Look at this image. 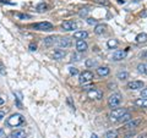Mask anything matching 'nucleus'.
<instances>
[{"instance_id":"b1692460","label":"nucleus","mask_w":147,"mask_h":138,"mask_svg":"<svg viewBox=\"0 0 147 138\" xmlns=\"http://www.w3.org/2000/svg\"><path fill=\"white\" fill-rule=\"evenodd\" d=\"M85 66L87 68H91V67H93V66H97V61H96L94 59H86Z\"/></svg>"},{"instance_id":"c03bdc74","label":"nucleus","mask_w":147,"mask_h":138,"mask_svg":"<svg viewBox=\"0 0 147 138\" xmlns=\"http://www.w3.org/2000/svg\"><path fill=\"white\" fill-rule=\"evenodd\" d=\"M137 138H146V135H140V136L137 137Z\"/></svg>"},{"instance_id":"473e14b6","label":"nucleus","mask_w":147,"mask_h":138,"mask_svg":"<svg viewBox=\"0 0 147 138\" xmlns=\"http://www.w3.org/2000/svg\"><path fill=\"white\" fill-rule=\"evenodd\" d=\"M86 22L88 25H97V20H96V18H92V17H88L86 20Z\"/></svg>"},{"instance_id":"58836bf2","label":"nucleus","mask_w":147,"mask_h":138,"mask_svg":"<svg viewBox=\"0 0 147 138\" xmlns=\"http://www.w3.org/2000/svg\"><path fill=\"white\" fill-rule=\"evenodd\" d=\"M4 117H5V113H4V111H0V121H1Z\"/></svg>"},{"instance_id":"cd10ccee","label":"nucleus","mask_w":147,"mask_h":138,"mask_svg":"<svg viewBox=\"0 0 147 138\" xmlns=\"http://www.w3.org/2000/svg\"><path fill=\"white\" fill-rule=\"evenodd\" d=\"M15 16L20 20H30V18H32V16L27 15V13H15Z\"/></svg>"},{"instance_id":"9d476101","label":"nucleus","mask_w":147,"mask_h":138,"mask_svg":"<svg viewBox=\"0 0 147 138\" xmlns=\"http://www.w3.org/2000/svg\"><path fill=\"white\" fill-rule=\"evenodd\" d=\"M76 49L79 53H85L87 49H88V45H87L85 39H77L76 40Z\"/></svg>"},{"instance_id":"7c9ffc66","label":"nucleus","mask_w":147,"mask_h":138,"mask_svg":"<svg viewBox=\"0 0 147 138\" xmlns=\"http://www.w3.org/2000/svg\"><path fill=\"white\" fill-rule=\"evenodd\" d=\"M66 103L69 104V107H70V108L74 110V111H75V104L72 103V99L70 98V96H69V98H66Z\"/></svg>"},{"instance_id":"393cba45","label":"nucleus","mask_w":147,"mask_h":138,"mask_svg":"<svg viewBox=\"0 0 147 138\" xmlns=\"http://www.w3.org/2000/svg\"><path fill=\"white\" fill-rule=\"evenodd\" d=\"M107 45L109 49H115L119 45V42H118V39H109L107 42Z\"/></svg>"},{"instance_id":"6ab92c4d","label":"nucleus","mask_w":147,"mask_h":138,"mask_svg":"<svg viewBox=\"0 0 147 138\" xmlns=\"http://www.w3.org/2000/svg\"><path fill=\"white\" fill-rule=\"evenodd\" d=\"M135 105L139 108H147V98H137L135 100Z\"/></svg>"},{"instance_id":"c756f323","label":"nucleus","mask_w":147,"mask_h":138,"mask_svg":"<svg viewBox=\"0 0 147 138\" xmlns=\"http://www.w3.org/2000/svg\"><path fill=\"white\" fill-rule=\"evenodd\" d=\"M0 75L5 76L6 75V70H5V65L3 64V61L0 60Z\"/></svg>"},{"instance_id":"f8f14e48","label":"nucleus","mask_w":147,"mask_h":138,"mask_svg":"<svg viewBox=\"0 0 147 138\" xmlns=\"http://www.w3.org/2000/svg\"><path fill=\"white\" fill-rule=\"evenodd\" d=\"M126 56V50H117L113 54V61H120Z\"/></svg>"},{"instance_id":"2f4dec72","label":"nucleus","mask_w":147,"mask_h":138,"mask_svg":"<svg viewBox=\"0 0 147 138\" xmlns=\"http://www.w3.org/2000/svg\"><path fill=\"white\" fill-rule=\"evenodd\" d=\"M69 72H70V75H72V76H75V75H77L79 73V71H77V68L76 67H69Z\"/></svg>"},{"instance_id":"f257e3e1","label":"nucleus","mask_w":147,"mask_h":138,"mask_svg":"<svg viewBox=\"0 0 147 138\" xmlns=\"http://www.w3.org/2000/svg\"><path fill=\"white\" fill-rule=\"evenodd\" d=\"M25 122V117L21 114H12L10 117L6 120V126L7 127H17Z\"/></svg>"},{"instance_id":"79ce46f5","label":"nucleus","mask_w":147,"mask_h":138,"mask_svg":"<svg viewBox=\"0 0 147 138\" xmlns=\"http://www.w3.org/2000/svg\"><path fill=\"white\" fill-rule=\"evenodd\" d=\"M4 103H5V99H4L3 96H0V105H3Z\"/></svg>"},{"instance_id":"f03ea898","label":"nucleus","mask_w":147,"mask_h":138,"mask_svg":"<svg viewBox=\"0 0 147 138\" xmlns=\"http://www.w3.org/2000/svg\"><path fill=\"white\" fill-rule=\"evenodd\" d=\"M123 96L120 93H113L112 95L108 98V107L112 109H117L121 103Z\"/></svg>"},{"instance_id":"6e6552de","label":"nucleus","mask_w":147,"mask_h":138,"mask_svg":"<svg viewBox=\"0 0 147 138\" xmlns=\"http://www.w3.org/2000/svg\"><path fill=\"white\" fill-rule=\"evenodd\" d=\"M144 82L142 81H131V82H129V83L126 84L127 87V89H130V90H137V89H141V88H144Z\"/></svg>"},{"instance_id":"c85d7f7f","label":"nucleus","mask_w":147,"mask_h":138,"mask_svg":"<svg viewBox=\"0 0 147 138\" xmlns=\"http://www.w3.org/2000/svg\"><path fill=\"white\" fill-rule=\"evenodd\" d=\"M88 12H90L88 9L84 7V9H81V10L79 11V16H80V17H86L87 15H88Z\"/></svg>"},{"instance_id":"ea45409f","label":"nucleus","mask_w":147,"mask_h":138,"mask_svg":"<svg viewBox=\"0 0 147 138\" xmlns=\"http://www.w3.org/2000/svg\"><path fill=\"white\" fill-rule=\"evenodd\" d=\"M134 136H135V133H134V132H131V133H127L125 138H131V137H134Z\"/></svg>"},{"instance_id":"0eeeda50","label":"nucleus","mask_w":147,"mask_h":138,"mask_svg":"<svg viewBox=\"0 0 147 138\" xmlns=\"http://www.w3.org/2000/svg\"><path fill=\"white\" fill-rule=\"evenodd\" d=\"M61 28L64 31H74V29H77V23L75 21H71V20H66L61 23Z\"/></svg>"},{"instance_id":"c9c22d12","label":"nucleus","mask_w":147,"mask_h":138,"mask_svg":"<svg viewBox=\"0 0 147 138\" xmlns=\"http://www.w3.org/2000/svg\"><path fill=\"white\" fill-rule=\"evenodd\" d=\"M141 96H144V98H147V88H145V89L141 90Z\"/></svg>"},{"instance_id":"dca6fc26","label":"nucleus","mask_w":147,"mask_h":138,"mask_svg":"<svg viewBox=\"0 0 147 138\" xmlns=\"http://www.w3.org/2000/svg\"><path fill=\"white\" fill-rule=\"evenodd\" d=\"M26 132L24 130H16V131H13L11 132V135L9 138H26Z\"/></svg>"},{"instance_id":"ddd939ff","label":"nucleus","mask_w":147,"mask_h":138,"mask_svg":"<svg viewBox=\"0 0 147 138\" xmlns=\"http://www.w3.org/2000/svg\"><path fill=\"white\" fill-rule=\"evenodd\" d=\"M57 39H58V37L49 36V37H47V38L43 39V45L44 47H52V45H54L55 43H57Z\"/></svg>"},{"instance_id":"a211bd4d","label":"nucleus","mask_w":147,"mask_h":138,"mask_svg":"<svg viewBox=\"0 0 147 138\" xmlns=\"http://www.w3.org/2000/svg\"><path fill=\"white\" fill-rule=\"evenodd\" d=\"M105 25H103V23H97L96 25V27H94V33L96 34H98V36H100V34H103L104 32H105Z\"/></svg>"},{"instance_id":"4be33fe9","label":"nucleus","mask_w":147,"mask_h":138,"mask_svg":"<svg viewBox=\"0 0 147 138\" xmlns=\"http://www.w3.org/2000/svg\"><path fill=\"white\" fill-rule=\"evenodd\" d=\"M137 71L142 73V75H147V64H144V62L139 64L137 65Z\"/></svg>"},{"instance_id":"f3484780","label":"nucleus","mask_w":147,"mask_h":138,"mask_svg":"<svg viewBox=\"0 0 147 138\" xmlns=\"http://www.w3.org/2000/svg\"><path fill=\"white\" fill-rule=\"evenodd\" d=\"M88 37V33L86 31H76L74 33V38L75 39H86Z\"/></svg>"},{"instance_id":"f704fd0d","label":"nucleus","mask_w":147,"mask_h":138,"mask_svg":"<svg viewBox=\"0 0 147 138\" xmlns=\"http://www.w3.org/2000/svg\"><path fill=\"white\" fill-rule=\"evenodd\" d=\"M28 48H30V50H31V52H36V50H37V45H36L34 43H31Z\"/></svg>"},{"instance_id":"39448f33","label":"nucleus","mask_w":147,"mask_h":138,"mask_svg":"<svg viewBox=\"0 0 147 138\" xmlns=\"http://www.w3.org/2000/svg\"><path fill=\"white\" fill-rule=\"evenodd\" d=\"M125 113H126V109L125 108L113 109L112 114H110V120H112V121H119V119H120Z\"/></svg>"},{"instance_id":"a19ab883","label":"nucleus","mask_w":147,"mask_h":138,"mask_svg":"<svg viewBox=\"0 0 147 138\" xmlns=\"http://www.w3.org/2000/svg\"><path fill=\"white\" fill-rule=\"evenodd\" d=\"M72 60H75V61H79V60H80V58L77 56V55H72Z\"/></svg>"},{"instance_id":"4c0bfd02","label":"nucleus","mask_w":147,"mask_h":138,"mask_svg":"<svg viewBox=\"0 0 147 138\" xmlns=\"http://www.w3.org/2000/svg\"><path fill=\"white\" fill-rule=\"evenodd\" d=\"M140 16H141V17H147V10H145V11H142V12L140 13Z\"/></svg>"},{"instance_id":"37998d69","label":"nucleus","mask_w":147,"mask_h":138,"mask_svg":"<svg viewBox=\"0 0 147 138\" xmlns=\"http://www.w3.org/2000/svg\"><path fill=\"white\" fill-rule=\"evenodd\" d=\"M118 4H125V0H118Z\"/></svg>"},{"instance_id":"a878e982","label":"nucleus","mask_w":147,"mask_h":138,"mask_svg":"<svg viewBox=\"0 0 147 138\" xmlns=\"http://www.w3.org/2000/svg\"><path fill=\"white\" fill-rule=\"evenodd\" d=\"M117 77H118L120 81H125V80H127V78H129V73H127L126 71H120V72H118Z\"/></svg>"},{"instance_id":"7ed1b4c3","label":"nucleus","mask_w":147,"mask_h":138,"mask_svg":"<svg viewBox=\"0 0 147 138\" xmlns=\"http://www.w3.org/2000/svg\"><path fill=\"white\" fill-rule=\"evenodd\" d=\"M32 27L36 31H43V32H49L53 29V25L50 22H38V23H34Z\"/></svg>"},{"instance_id":"423d86ee","label":"nucleus","mask_w":147,"mask_h":138,"mask_svg":"<svg viewBox=\"0 0 147 138\" xmlns=\"http://www.w3.org/2000/svg\"><path fill=\"white\" fill-rule=\"evenodd\" d=\"M87 95L88 98L91 99H96V100H100L103 98V92L100 89H97V88H93V89H90L87 92Z\"/></svg>"},{"instance_id":"bb28decb","label":"nucleus","mask_w":147,"mask_h":138,"mask_svg":"<svg viewBox=\"0 0 147 138\" xmlns=\"http://www.w3.org/2000/svg\"><path fill=\"white\" fill-rule=\"evenodd\" d=\"M118 137V132L117 131H108L107 133H105V136L104 138H117Z\"/></svg>"},{"instance_id":"1a4fd4ad","label":"nucleus","mask_w":147,"mask_h":138,"mask_svg":"<svg viewBox=\"0 0 147 138\" xmlns=\"http://www.w3.org/2000/svg\"><path fill=\"white\" fill-rule=\"evenodd\" d=\"M58 45L59 48H69L71 45V39L67 38V37H64V38H58L57 39V43H55Z\"/></svg>"},{"instance_id":"4468645a","label":"nucleus","mask_w":147,"mask_h":138,"mask_svg":"<svg viewBox=\"0 0 147 138\" xmlns=\"http://www.w3.org/2000/svg\"><path fill=\"white\" fill-rule=\"evenodd\" d=\"M65 55H66L65 50L57 49V50L54 52V54H53V59H54V60H61V59L65 58Z\"/></svg>"},{"instance_id":"412c9836","label":"nucleus","mask_w":147,"mask_h":138,"mask_svg":"<svg viewBox=\"0 0 147 138\" xmlns=\"http://www.w3.org/2000/svg\"><path fill=\"white\" fill-rule=\"evenodd\" d=\"M131 119H132V115L130 114V113H125V114H124L123 115V116L120 117V119H119V121H120V122H123V123H126L127 121H130L131 120Z\"/></svg>"},{"instance_id":"2eb2a0df","label":"nucleus","mask_w":147,"mask_h":138,"mask_svg":"<svg viewBox=\"0 0 147 138\" xmlns=\"http://www.w3.org/2000/svg\"><path fill=\"white\" fill-rule=\"evenodd\" d=\"M109 73H110V70L107 66H100L97 68V75L99 77H105V76H108Z\"/></svg>"},{"instance_id":"aec40b11","label":"nucleus","mask_w":147,"mask_h":138,"mask_svg":"<svg viewBox=\"0 0 147 138\" xmlns=\"http://www.w3.org/2000/svg\"><path fill=\"white\" fill-rule=\"evenodd\" d=\"M135 40L137 43H146L147 42V33H139L136 36Z\"/></svg>"},{"instance_id":"49530a36","label":"nucleus","mask_w":147,"mask_h":138,"mask_svg":"<svg viewBox=\"0 0 147 138\" xmlns=\"http://www.w3.org/2000/svg\"><path fill=\"white\" fill-rule=\"evenodd\" d=\"M132 1H135V3H139V1H141V0H132Z\"/></svg>"},{"instance_id":"e433bc0d","label":"nucleus","mask_w":147,"mask_h":138,"mask_svg":"<svg viewBox=\"0 0 147 138\" xmlns=\"http://www.w3.org/2000/svg\"><path fill=\"white\" fill-rule=\"evenodd\" d=\"M0 138H5V132L1 128H0Z\"/></svg>"},{"instance_id":"20e7f679","label":"nucleus","mask_w":147,"mask_h":138,"mask_svg":"<svg viewBox=\"0 0 147 138\" xmlns=\"http://www.w3.org/2000/svg\"><path fill=\"white\" fill-rule=\"evenodd\" d=\"M92 80H93V73H92L91 71H88V70H86L80 75L79 82L81 84H86V83H88V82H91Z\"/></svg>"},{"instance_id":"72a5a7b5","label":"nucleus","mask_w":147,"mask_h":138,"mask_svg":"<svg viewBox=\"0 0 147 138\" xmlns=\"http://www.w3.org/2000/svg\"><path fill=\"white\" fill-rule=\"evenodd\" d=\"M97 3L100 4V5H104V6H109L110 3L108 1V0H97Z\"/></svg>"},{"instance_id":"a18cd8bd","label":"nucleus","mask_w":147,"mask_h":138,"mask_svg":"<svg viewBox=\"0 0 147 138\" xmlns=\"http://www.w3.org/2000/svg\"><path fill=\"white\" fill-rule=\"evenodd\" d=\"M91 138H98V137H97V135H94V133H93V135L91 136Z\"/></svg>"},{"instance_id":"5701e85b","label":"nucleus","mask_w":147,"mask_h":138,"mask_svg":"<svg viewBox=\"0 0 147 138\" xmlns=\"http://www.w3.org/2000/svg\"><path fill=\"white\" fill-rule=\"evenodd\" d=\"M36 10L38 11V12H45V11L48 10V5H47L45 3H39L38 5H37Z\"/></svg>"},{"instance_id":"9b49d317","label":"nucleus","mask_w":147,"mask_h":138,"mask_svg":"<svg viewBox=\"0 0 147 138\" xmlns=\"http://www.w3.org/2000/svg\"><path fill=\"white\" fill-rule=\"evenodd\" d=\"M142 122V120L141 119H135V120H131L130 121H127L126 123H125V128H127V130H132V128H136V127H139L140 126V123Z\"/></svg>"}]
</instances>
